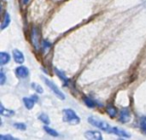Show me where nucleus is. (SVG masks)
Listing matches in <instances>:
<instances>
[{"mask_svg":"<svg viewBox=\"0 0 146 140\" xmlns=\"http://www.w3.org/2000/svg\"><path fill=\"white\" fill-rule=\"evenodd\" d=\"M63 121L69 124H78L80 122V118L76 114V112L72 109L63 110Z\"/></svg>","mask_w":146,"mask_h":140,"instance_id":"obj_1","label":"nucleus"},{"mask_svg":"<svg viewBox=\"0 0 146 140\" xmlns=\"http://www.w3.org/2000/svg\"><path fill=\"white\" fill-rule=\"evenodd\" d=\"M88 122H89L91 125L99 128V129L104 130V131L108 132V133H112V128L110 127V125L107 122L103 121V120H100V119H98V118L91 116V117H88Z\"/></svg>","mask_w":146,"mask_h":140,"instance_id":"obj_2","label":"nucleus"},{"mask_svg":"<svg viewBox=\"0 0 146 140\" xmlns=\"http://www.w3.org/2000/svg\"><path fill=\"white\" fill-rule=\"evenodd\" d=\"M42 79H43V81L46 83V85L48 86L49 88H50L51 90L53 91V93L55 94L56 96H58L59 98H60L61 100H64L65 99V95L62 93V91H60V89H59L58 87H57L56 85H55L54 83H53L52 81H50L49 79H47L46 77H42Z\"/></svg>","mask_w":146,"mask_h":140,"instance_id":"obj_3","label":"nucleus"},{"mask_svg":"<svg viewBox=\"0 0 146 140\" xmlns=\"http://www.w3.org/2000/svg\"><path fill=\"white\" fill-rule=\"evenodd\" d=\"M40 32H39L38 28L34 27L32 30V34H31V40H32V44L33 46L36 49H39L40 47Z\"/></svg>","mask_w":146,"mask_h":140,"instance_id":"obj_4","label":"nucleus"},{"mask_svg":"<svg viewBox=\"0 0 146 140\" xmlns=\"http://www.w3.org/2000/svg\"><path fill=\"white\" fill-rule=\"evenodd\" d=\"M15 74L19 78H27L29 75V70L25 66H18L15 69Z\"/></svg>","mask_w":146,"mask_h":140,"instance_id":"obj_5","label":"nucleus"},{"mask_svg":"<svg viewBox=\"0 0 146 140\" xmlns=\"http://www.w3.org/2000/svg\"><path fill=\"white\" fill-rule=\"evenodd\" d=\"M131 119V113H130V110L128 108H122L121 111H120V118L119 120L122 123H126V122L130 121Z\"/></svg>","mask_w":146,"mask_h":140,"instance_id":"obj_6","label":"nucleus"},{"mask_svg":"<svg viewBox=\"0 0 146 140\" xmlns=\"http://www.w3.org/2000/svg\"><path fill=\"white\" fill-rule=\"evenodd\" d=\"M84 136L87 139L91 140H102V135L99 131H93V130H88L84 133Z\"/></svg>","mask_w":146,"mask_h":140,"instance_id":"obj_7","label":"nucleus"},{"mask_svg":"<svg viewBox=\"0 0 146 140\" xmlns=\"http://www.w3.org/2000/svg\"><path fill=\"white\" fill-rule=\"evenodd\" d=\"M37 101L36 96H33V97H24L23 98V103H24L25 107L27 109H32L33 106H34V102Z\"/></svg>","mask_w":146,"mask_h":140,"instance_id":"obj_8","label":"nucleus"},{"mask_svg":"<svg viewBox=\"0 0 146 140\" xmlns=\"http://www.w3.org/2000/svg\"><path fill=\"white\" fill-rule=\"evenodd\" d=\"M13 57H14L15 62H17V63H23L25 60L23 53L21 52L20 50H18V49H14V50H13Z\"/></svg>","mask_w":146,"mask_h":140,"instance_id":"obj_9","label":"nucleus"},{"mask_svg":"<svg viewBox=\"0 0 146 140\" xmlns=\"http://www.w3.org/2000/svg\"><path fill=\"white\" fill-rule=\"evenodd\" d=\"M112 133L116 134V135L120 136V137H123V138H129L130 137V134L127 133L125 130L120 129V128H117V127L112 128Z\"/></svg>","mask_w":146,"mask_h":140,"instance_id":"obj_10","label":"nucleus"},{"mask_svg":"<svg viewBox=\"0 0 146 140\" xmlns=\"http://www.w3.org/2000/svg\"><path fill=\"white\" fill-rule=\"evenodd\" d=\"M106 112H107V114L110 117H115V116L117 115V109H116V108L114 107V105H112V104H108V105L106 106Z\"/></svg>","mask_w":146,"mask_h":140,"instance_id":"obj_11","label":"nucleus"},{"mask_svg":"<svg viewBox=\"0 0 146 140\" xmlns=\"http://www.w3.org/2000/svg\"><path fill=\"white\" fill-rule=\"evenodd\" d=\"M10 61V55L6 52H1L0 53V64L5 65L6 63H8Z\"/></svg>","mask_w":146,"mask_h":140,"instance_id":"obj_12","label":"nucleus"},{"mask_svg":"<svg viewBox=\"0 0 146 140\" xmlns=\"http://www.w3.org/2000/svg\"><path fill=\"white\" fill-rule=\"evenodd\" d=\"M10 21H11V19H10V15H9V13L5 12L4 15H3V22H2V24H1V29L3 30V29L6 28V27L10 24Z\"/></svg>","mask_w":146,"mask_h":140,"instance_id":"obj_13","label":"nucleus"},{"mask_svg":"<svg viewBox=\"0 0 146 140\" xmlns=\"http://www.w3.org/2000/svg\"><path fill=\"white\" fill-rule=\"evenodd\" d=\"M83 102L85 103L86 106H88V107L90 108H94L96 105H97V103H96L95 101H94L93 99H91L90 97H88V96H83Z\"/></svg>","mask_w":146,"mask_h":140,"instance_id":"obj_14","label":"nucleus"},{"mask_svg":"<svg viewBox=\"0 0 146 140\" xmlns=\"http://www.w3.org/2000/svg\"><path fill=\"white\" fill-rule=\"evenodd\" d=\"M0 113H1V115L2 116H6V117L14 115V111H13V110L5 109V107L3 106V104H1V106H0Z\"/></svg>","mask_w":146,"mask_h":140,"instance_id":"obj_15","label":"nucleus"},{"mask_svg":"<svg viewBox=\"0 0 146 140\" xmlns=\"http://www.w3.org/2000/svg\"><path fill=\"white\" fill-rule=\"evenodd\" d=\"M54 71L56 72V74L57 75H58V77L60 78L61 80H62L63 82H64V84L65 85H68V82H69V80H68V78L66 77V76H65V74L63 73V72H61L60 70H58V69L57 68H54Z\"/></svg>","mask_w":146,"mask_h":140,"instance_id":"obj_16","label":"nucleus"},{"mask_svg":"<svg viewBox=\"0 0 146 140\" xmlns=\"http://www.w3.org/2000/svg\"><path fill=\"white\" fill-rule=\"evenodd\" d=\"M38 118L41 120V121L43 122L44 124H48L49 125V123H50V119H49V117H48V115H46V114H44V113H41V114H39V116H38Z\"/></svg>","mask_w":146,"mask_h":140,"instance_id":"obj_17","label":"nucleus"},{"mask_svg":"<svg viewBox=\"0 0 146 140\" xmlns=\"http://www.w3.org/2000/svg\"><path fill=\"white\" fill-rule=\"evenodd\" d=\"M44 130L47 132V133L49 134V135L53 136V137H57V136L59 135V134H58V132H57V131H55V130H54V129H52V128H50V127H47V126H45V127H44Z\"/></svg>","mask_w":146,"mask_h":140,"instance_id":"obj_18","label":"nucleus"},{"mask_svg":"<svg viewBox=\"0 0 146 140\" xmlns=\"http://www.w3.org/2000/svg\"><path fill=\"white\" fill-rule=\"evenodd\" d=\"M140 128L143 131V133L146 134V117H142L140 119Z\"/></svg>","mask_w":146,"mask_h":140,"instance_id":"obj_19","label":"nucleus"},{"mask_svg":"<svg viewBox=\"0 0 146 140\" xmlns=\"http://www.w3.org/2000/svg\"><path fill=\"white\" fill-rule=\"evenodd\" d=\"M13 126L17 129H20V130H25L26 129V125L24 123H21V122H15L13 123Z\"/></svg>","mask_w":146,"mask_h":140,"instance_id":"obj_20","label":"nucleus"},{"mask_svg":"<svg viewBox=\"0 0 146 140\" xmlns=\"http://www.w3.org/2000/svg\"><path fill=\"white\" fill-rule=\"evenodd\" d=\"M42 47H43V50L44 51H48L49 49L51 48V43L47 42L46 40H43L42 41Z\"/></svg>","mask_w":146,"mask_h":140,"instance_id":"obj_21","label":"nucleus"},{"mask_svg":"<svg viewBox=\"0 0 146 140\" xmlns=\"http://www.w3.org/2000/svg\"><path fill=\"white\" fill-rule=\"evenodd\" d=\"M31 86H32V87L34 88L35 91H37L38 93H43V89L40 85H38V84H36V83H32L31 84Z\"/></svg>","mask_w":146,"mask_h":140,"instance_id":"obj_22","label":"nucleus"},{"mask_svg":"<svg viewBox=\"0 0 146 140\" xmlns=\"http://www.w3.org/2000/svg\"><path fill=\"white\" fill-rule=\"evenodd\" d=\"M0 77H1L0 83H1V85H4L5 81H6V77H5V74H4V72H3V71H1V73H0Z\"/></svg>","mask_w":146,"mask_h":140,"instance_id":"obj_23","label":"nucleus"},{"mask_svg":"<svg viewBox=\"0 0 146 140\" xmlns=\"http://www.w3.org/2000/svg\"><path fill=\"white\" fill-rule=\"evenodd\" d=\"M0 139H2V140H6V139L14 140L15 138L13 137V136H11V135H1V136H0Z\"/></svg>","mask_w":146,"mask_h":140,"instance_id":"obj_24","label":"nucleus"},{"mask_svg":"<svg viewBox=\"0 0 146 140\" xmlns=\"http://www.w3.org/2000/svg\"><path fill=\"white\" fill-rule=\"evenodd\" d=\"M28 1H29V0H21V3H22V4H27V3H28Z\"/></svg>","mask_w":146,"mask_h":140,"instance_id":"obj_25","label":"nucleus"}]
</instances>
